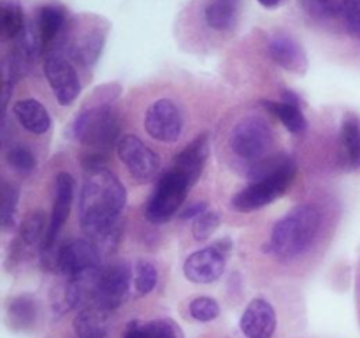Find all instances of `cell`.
<instances>
[{
    "label": "cell",
    "instance_id": "obj_1",
    "mask_svg": "<svg viewBox=\"0 0 360 338\" xmlns=\"http://www.w3.org/2000/svg\"><path fill=\"white\" fill-rule=\"evenodd\" d=\"M125 203L127 190L115 173L108 168L88 173L79 194V224L98 249L118 238Z\"/></svg>",
    "mask_w": 360,
    "mask_h": 338
},
{
    "label": "cell",
    "instance_id": "obj_2",
    "mask_svg": "<svg viewBox=\"0 0 360 338\" xmlns=\"http://www.w3.org/2000/svg\"><path fill=\"white\" fill-rule=\"evenodd\" d=\"M250 185L232 197V208L243 213L260 210L283 196L297 176V164L288 155H273L250 168Z\"/></svg>",
    "mask_w": 360,
    "mask_h": 338
},
{
    "label": "cell",
    "instance_id": "obj_3",
    "mask_svg": "<svg viewBox=\"0 0 360 338\" xmlns=\"http://www.w3.org/2000/svg\"><path fill=\"white\" fill-rule=\"evenodd\" d=\"M118 94V84H105L97 90L101 101L83 108L70 125V136L83 146L101 154L111 150L116 141H120V120L111 106V101H115Z\"/></svg>",
    "mask_w": 360,
    "mask_h": 338
},
{
    "label": "cell",
    "instance_id": "obj_4",
    "mask_svg": "<svg viewBox=\"0 0 360 338\" xmlns=\"http://www.w3.org/2000/svg\"><path fill=\"white\" fill-rule=\"evenodd\" d=\"M320 224L322 215L319 208L313 204H299L276 222L264 250L283 263L295 259L308 252L319 234Z\"/></svg>",
    "mask_w": 360,
    "mask_h": 338
},
{
    "label": "cell",
    "instance_id": "obj_5",
    "mask_svg": "<svg viewBox=\"0 0 360 338\" xmlns=\"http://www.w3.org/2000/svg\"><path fill=\"white\" fill-rule=\"evenodd\" d=\"M274 134L269 123L259 115H248L239 120L231 132V150L243 161L252 164L267 157L273 146Z\"/></svg>",
    "mask_w": 360,
    "mask_h": 338
},
{
    "label": "cell",
    "instance_id": "obj_6",
    "mask_svg": "<svg viewBox=\"0 0 360 338\" xmlns=\"http://www.w3.org/2000/svg\"><path fill=\"white\" fill-rule=\"evenodd\" d=\"M190 189H192V183L183 173L174 168L165 171L157 182V187L146 204L148 220L153 224H162L174 217L185 203Z\"/></svg>",
    "mask_w": 360,
    "mask_h": 338
},
{
    "label": "cell",
    "instance_id": "obj_7",
    "mask_svg": "<svg viewBox=\"0 0 360 338\" xmlns=\"http://www.w3.org/2000/svg\"><path fill=\"white\" fill-rule=\"evenodd\" d=\"M134 284V270L127 263H116L102 268L91 291V303L104 312H115L130 291Z\"/></svg>",
    "mask_w": 360,
    "mask_h": 338
},
{
    "label": "cell",
    "instance_id": "obj_8",
    "mask_svg": "<svg viewBox=\"0 0 360 338\" xmlns=\"http://www.w3.org/2000/svg\"><path fill=\"white\" fill-rule=\"evenodd\" d=\"M232 249L229 238L220 239L213 245L190 254L185 261V277L193 284H213L224 275L227 256Z\"/></svg>",
    "mask_w": 360,
    "mask_h": 338
},
{
    "label": "cell",
    "instance_id": "obj_9",
    "mask_svg": "<svg viewBox=\"0 0 360 338\" xmlns=\"http://www.w3.org/2000/svg\"><path fill=\"white\" fill-rule=\"evenodd\" d=\"M55 270L65 278L101 270V249L91 239H69L56 250Z\"/></svg>",
    "mask_w": 360,
    "mask_h": 338
},
{
    "label": "cell",
    "instance_id": "obj_10",
    "mask_svg": "<svg viewBox=\"0 0 360 338\" xmlns=\"http://www.w3.org/2000/svg\"><path fill=\"white\" fill-rule=\"evenodd\" d=\"M118 157L136 182H150L160 171V157L134 134L118 141Z\"/></svg>",
    "mask_w": 360,
    "mask_h": 338
},
{
    "label": "cell",
    "instance_id": "obj_11",
    "mask_svg": "<svg viewBox=\"0 0 360 338\" xmlns=\"http://www.w3.org/2000/svg\"><path fill=\"white\" fill-rule=\"evenodd\" d=\"M144 129L155 141L176 143L183 132L181 111L171 99H158L148 108Z\"/></svg>",
    "mask_w": 360,
    "mask_h": 338
},
{
    "label": "cell",
    "instance_id": "obj_12",
    "mask_svg": "<svg viewBox=\"0 0 360 338\" xmlns=\"http://www.w3.org/2000/svg\"><path fill=\"white\" fill-rule=\"evenodd\" d=\"M44 76L60 106H70L81 94V81L69 60L49 55L44 60Z\"/></svg>",
    "mask_w": 360,
    "mask_h": 338
},
{
    "label": "cell",
    "instance_id": "obj_13",
    "mask_svg": "<svg viewBox=\"0 0 360 338\" xmlns=\"http://www.w3.org/2000/svg\"><path fill=\"white\" fill-rule=\"evenodd\" d=\"M74 189H76V183L70 173H58L55 178V203H53V211L51 218H49L48 232L44 236V242H42V250L49 252V250L55 246L56 239H58L60 231H62L63 224L67 222L70 213V206H72L74 201Z\"/></svg>",
    "mask_w": 360,
    "mask_h": 338
},
{
    "label": "cell",
    "instance_id": "obj_14",
    "mask_svg": "<svg viewBox=\"0 0 360 338\" xmlns=\"http://www.w3.org/2000/svg\"><path fill=\"white\" fill-rule=\"evenodd\" d=\"M239 326L246 338H273L278 326L276 310L267 299H252L243 312Z\"/></svg>",
    "mask_w": 360,
    "mask_h": 338
},
{
    "label": "cell",
    "instance_id": "obj_15",
    "mask_svg": "<svg viewBox=\"0 0 360 338\" xmlns=\"http://www.w3.org/2000/svg\"><path fill=\"white\" fill-rule=\"evenodd\" d=\"M104 42V28L97 27V25H90V27H83L79 32H74L70 35V41L67 42V53L79 65L91 67L101 56Z\"/></svg>",
    "mask_w": 360,
    "mask_h": 338
},
{
    "label": "cell",
    "instance_id": "obj_16",
    "mask_svg": "<svg viewBox=\"0 0 360 338\" xmlns=\"http://www.w3.org/2000/svg\"><path fill=\"white\" fill-rule=\"evenodd\" d=\"M269 55L278 65L287 69L288 73L304 74L308 69V56H306L304 48L290 34H285V32H278L271 37Z\"/></svg>",
    "mask_w": 360,
    "mask_h": 338
},
{
    "label": "cell",
    "instance_id": "obj_17",
    "mask_svg": "<svg viewBox=\"0 0 360 338\" xmlns=\"http://www.w3.org/2000/svg\"><path fill=\"white\" fill-rule=\"evenodd\" d=\"M207 157H210V136L206 132L197 136L195 139L190 141L174 158L172 168L178 169L179 173L188 178V182L195 183L200 178L206 165Z\"/></svg>",
    "mask_w": 360,
    "mask_h": 338
},
{
    "label": "cell",
    "instance_id": "obj_18",
    "mask_svg": "<svg viewBox=\"0 0 360 338\" xmlns=\"http://www.w3.org/2000/svg\"><path fill=\"white\" fill-rule=\"evenodd\" d=\"M14 116L20 125L32 134H44L51 127V116L48 109L35 99H20L14 102Z\"/></svg>",
    "mask_w": 360,
    "mask_h": 338
},
{
    "label": "cell",
    "instance_id": "obj_19",
    "mask_svg": "<svg viewBox=\"0 0 360 338\" xmlns=\"http://www.w3.org/2000/svg\"><path fill=\"white\" fill-rule=\"evenodd\" d=\"M67 13L60 4H46L37 13V32L41 35L42 48L51 44L62 28L65 27Z\"/></svg>",
    "mask_w": 360,
    "mask_h": 338
},
{
    "label": "cell",
    "instance_id": "obj_20",
    "mask_svg": "<svg viewBox=\"0 0 360 338\" xmlns=\"http://www.w3.org/2000/svg\"><path fill=\"white\" fill-rule=\"evenodd\" d=\"M108 315V312L97 306H88L74 319V331L79 338H105L109 327Z\"/></svg>",
    "mask_w": 360,
    "mask_h": 338
},
{
    "label": "cell",
    "instance_id": "obj_21",
    "mask_svg": "<svg viewBox=\"0 0 360 338\" xmlns=\"http://www.w3.org/2000/svg\"><path fill=\"white\" fill-rule=\"evenodd\" d=\"M238 0H210L204 9V20L213 30H229L238 21Z\"/></svg>",
    "mask_w": 360,
    "mask_h": 338
},
{
    "label": "cell",
    "instance_id": "obj_22",
    "mask_svg": "<svg viewBox=\"0 0 360 338\" xmlns=\"http://www.w3.org/2000/svg\"><path fill=\"white\" fill-rule=\"evenodd\" d=\"M123 338H179V331L167 319L134 320L127 326Z\"/></svg>",
    "mask_w": 360,
    "mask_h": 338
},
{
    "label": "cell",
    "instance_id": "obj_23",
    "mask_svg": "<svg viewBox=\"0 0 360 338\" xmlns=\"http://www.w3.org/2000/svg\"><path fill=\"white\" fill-rule=\"evenodd\" d=\"M262 106L266 109H269L290 132L301 134L308 129V120H306L301 106L290 104V102L285 101H262Z\"/></svg>",
    "mask_w": 360,
    "mask_h": 338
},
{
    "label": "cell",
    "instance_id": "obj_24",
    "mask_svg": "<svg viewBox=\"0 0 360 338\" xmlns=\"http://www.w3.org/2000/svg\"><path fill=\"white\" fill-rule=\"evenodd\" d=\"M341 141L352 168L360 169V118L354 113L345 115L341 123Z\"/></svg>",
    "mask_w": 360,
    "mask_h": 338
},
{
    "label": "cell",
    "instance_id": "obj_25",
    "mask_svg": "<svg viewBox=\"0 0 360 338\" xmlns=\"http://www.w3.org/2000/svg\"><path fill=\"white\" fill-rule=\"evenodd\" d=\"M9 323L13 324L14 330H28L35 324L37 319V303H35L32 294H21L11 301L7 308Z\"/></svg>",
    "mask_w": 360,
    "mask_h": 338
},
{
    "label": "cell",
    "instance_id": "obj_26",
    "mask_svg": "<svg viewBox=\"0 0 360 338\" xmlns=\"http://www.w3.org/2000/svg\"><path fill=\"white\" fill-rule=\"evenodd\" d=\"M0 9H2L4 34L9 39H16L27 27L20 2L18 0H0Z\"/></svg>",
    "mask_w": 360,
    "mask_h": 338
},
{
    "label": "cell",
    "instance_id": "obj_27",
    "mask_svg": "<svg viewBox=\"0 0 360 338\" xmlns=\"http://www.w3.org/2000/svg\"><path fill=\"white\" fill-rule=\"evenodd\" d=\"M46 232H48V227H46V217L41 210H34L32 213H28L20 225V238L23 239L25 245L28 246L35 245L39 239L44 242L42 234L46 236Z\"/></svg>",
    "mask_w": 360,
    "mask_h": 338
},
{
    "label": "cell",
    "instance_id": "obj_28",
    "mask_svg": "<svg viewBox=\"0 0 360 338\" xmlns=\"http://www.w3.org/2000/svg\"><path fill=\"white\" fill-rule=\"evenodd\" d=\"M0 196H2V206H0V220L6 229H11L16 224V210L18 201H20V190L16 185L9 182L2 183L0 189Z\"/></svg>",
    "mask_w": 360,
    "mask_h": 338
},
{
    "label": "cell",
    "instance_id": "obj_29",
    "mask_svg": "<svg viewBox=\"0 0 360 338\" xmlns=\"http://www.w3.org/2000/svg\"><path fill=\"white\" fill-rule=\"evenodd\" d=\"M158 271L150 261H139L134 268V289L136 294L146 296L157 287Z\"/></svg>",
    "mask_w": 360,
    "mask_h": 338
},
{
    "label": "cell",
    "instance_id": "obj_30",
    "mask_svg": "<svg viewBox=\"0 0 360 338\" xmlns=\"http://www.w3.org/2000/svg\"><path fill=\"white\" fill-rule=\"evenodd\" d=\"M7 164L20 175H30L37 165V158H35L34 151L30 148L23 146V144H14L9 148L6 155Z\"/></svg>",
    "mask_w": 360,
    "mask_h": 338
},
{
    "label": "cell",
    "instance_id": "obj_31",
    "mask_svg": "<svg viewBox=\"0 0 360 338\" xmlns=\"http://www.w3.org/2000/svg\"><path fill=\"white\" fill-rule=\"evenodd\" d=\"M221 217L218 211L206 210L204 213H200L199 217L193 220L192 225V234L197 242H207L211 236L217 232V229L220 227Z\"/></svg>",
    "mask_w": 360,
    "mask_h": 338
},
{
    "label": "cell",
    "instance_id": "obj_32",
    "mask_svg": "<svg viewBox=\"0 0 360 338\" xmlns=\"http://www.w3.org/2000/svg\"><path fill=\"white\" fill-rule=\"evenodd\" d=\"M190 315L200 323H210L220 315V305L214 298L210 296H199L190 301Z\"/></svg>",
    "mask_w": 360,
    "mask_h": 338
},
{
    "label": "cell",
    "instance_id": "obj_33",
    "mask_svg": "<svg viewBox=\"0 0 360 338\" xmlns=\"http://www.w3.org/2000/svg\"><path fill=\"white\" fill-rule=\"evenodd\" d=\"M302 2L309 13L322 18L343 16L345 6H347V0H302Z\"/></svg>",
    "mask_w": 360,
    "mask_h": 338
},
{
    "label": "cell",
    "instance_id": "obj_34",
    "mask_svg": "<svg viewBox=\"0 0 360 338\" xmlns=\"http://www.w3.org/2000/svg\"><path fill=\"white\" fill-rule=\"evenodd\" d=\"M343 20L348 32L354 37L360 39V0H347V6L343 11Z\"/></svg>",
    "mask_w": 360,
    "mask_h": 338
},
{
    "label": "cell",
    "instance_id": "obj_35",
    "mask_svg": "<svg viewBox=\"0 0 360 338\" xmlns=\"http://www.w3.org/2000/svg\"><path fill=\"white\" fill-rule=\"evenodd\" d=\"M206 210H207L206 203H195V204H192V206L186 208V210H183L181 217L183 218H197L200 213H204Z\"/></svg>",
    "mask_w": 360,
    "mask_h": 338
},
{
    "label": "cell",
    "instance_id": "obj_36",
    "mask_svg": "<svg viewBox=\"0 0 360 338\" xmlns=\"http://www.w3.org/2000/svg\"><path fill=\"white\" fill-rule=\"evenodd\" d=\"M281 101L290 102V104H295V106H302L301 97H299V95L292 90H285L283 94H281Z\"/></svg>",
    "mask_w": 360,
    "mask_h": 338
},
{
    "label": "cell",
    "instance_id": "obj_37",
    "mask_svg": "<svg viewBox=\"0 0 360 338\" xmlns=\"http://www.w3.org/2000/svg\"><path fill=\"white\" fill-rule=\"evenodd\" d=\"M281 2H283V0H259L260 6H264V7H276V6H280Z\"/></svg>",
    "mask_w": 360,
    "mask_h": 338
}]
</instances>
